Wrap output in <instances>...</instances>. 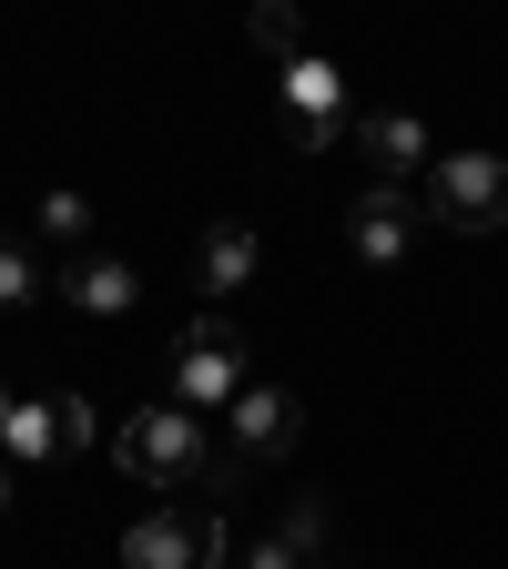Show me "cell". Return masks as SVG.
I'll return each instance as SVG.
<instances>
[{"label":"cell","instance_id":"52a82bcc","mask_svg":"<svg viewBox=\"0 0 508 569\" xmlns=\"http://www.w3.org/2000/svg\"><path fill=\"white\" fill-rule=\"evenodd\" d=\"M346 244H356V264H407L427 244V203L397 193V183H367L346 203Z\"/></svg>","mask_w":508,"mask_h":569},{"label":"cell","instance_id":"277c9868","mask_svg":"<svg viewBox=\"0 0 508 569\" xmlns=\"http://www.w3.org/2000/svg\"><path fill=\"white\" fill-rule=\"evenodd\" d=\"M112 458H122L132 478H153V488H183V478H203V468H213V458H203L193 407H132V417L112 427Z\"/></svg>","mask_w":508,"mask_h":569},{"label":"cell","instance_id":"5b68a950","mask_svg":"<svg viewBox=\"0 0 508 569\" xmlns=\"http://www.w3.org/2000/svg\"><path fill=\"white\" fill-rule=\"evenodd\" d=\"M225 559V519L213 509H153V519H132L122 529V549H112V569H213Z\"/></svg>","mask_w":508,"mask_h":569},{"label":"cell","instance_id":"7c38bea8","mask_svg":"<svg viewBox=\"0 0 508 569\" xmlns=\"http://www.w3.org/2000/svg\"><path fill=\"white\" fill-rule=\"evenodd\" d=\"M31 234H41V244H61V254H82V244H102V213H92V193L51 183V193H41V213H31Z\"/></svg>","mask_w":508,"mask_h":569},{"label":"cell","instance_id":"2e32d148","mask_svg":"<svg viewBox=\"0 0 508 569\" xmlns=\"http://www.w3.org/2000/svg\"><path fill=\"white\" fill-rule=\"evenodd\" d=\"M255 569H306V559H296V549H285V539H275V549H255Z\"/></svg>","mask_w":508,"mask_h":569},{"label":"cell","instance_id":"ac0fdd59","mask_svg":"<svg viewBox=\"0 0 508 569\" xmlns=\"http://www.w3.org/2000/svg\"><path fill=\"white\" fill-rule=\"evenodd\" d=\"M0 407H11V387H0Z\"/></svg>","mask_w":508,"mask_h":569},{"label":"cell","instance_id":"30bf717a","mask_svg":"<svg viewBox=\"0 0 508 569\" xmlns=\"http://www.w3.org/2000/svg\"><path fill=\"white\" fill-rule=\"evenodd\" d=\"M296 438H306L296 387H245V397H235V458H285Z\"/></svg>","mask_w":508,"mask_h":569},{"label":"cell","instance_id":"9a60e30c","mask_svg":"<svg viewBox=\"0 0 508 569\" xmlns=\"http://www.w3.org/2000/svg\"><path fill=\"white\" fill-rule=\"evenodd\" d=\"M285 549H296L306 569H316V559L336 549V529H326V509H316V498H296V509H285Z\"/></svg>","mask_w":508,"mask_h":569},{"label":"cell","instance_id":"5bb4252c","mask_svg":"<svg viewBox=\"0 0 508 569\" xmlns=\"http://www.w3.org/2000/svg\"><path fill=\"white\" fill-rule=\"evenodd\" d=\"M31 296H41V254L21 234H0V306H31Z\"/></svg>","mask_w":508,"mask_h":569},{"label":"cell","instance_id":"e0dca14e","mask_svg":"<svg viewBox=\"0 0 508 569\" xmlns=\"http://www.w3.org/2000/svg\"><path fill=\"white\" fill-rule=\"evenodd\" d=\"M11 488H21V468H11V458H0V509H11Z\"/></svg>","mask_w":508,"mask_h":569},{"label":"cell","instance_id":"8992f818","mask_svg":"<svg viewBox=\"0 0 508 569\" xmlns=\"http://www.w3.org/2000/svg\"><path fill=\"white\" fill-rule=\"evenodd\" d=\"M346 132H356L346 122V71L306 51L296 71H285V142H296V153H336Z\"/></svg>","mask_w":508,"mask_h":569},{"label":"cell","instance_id":"8fae6325","mask_svg":"<svg viewBox=\"0 0 508 569\" xmlns=\"http://www.w3.org/2000/svg\"><path fill=\"white\" fill-rule=\"evenodd\" d=\"M255 264H265V254H255V224H213V234L193 244V284H203L213 306H235L245 284H255Z\"/></svg>","mask_w":508,"mask_h":569},{"label":"cell","instance_id":"7a4b0ae2","mask_svg":"<svg viewBox=\"0 0 508 569\" xmlns=\"http://www.w3.org/2000/svg\"><path fill=\"white\" fill-rule=\"evenodd\" d=\"M92 397H11V407H0V458H11V468H71V458H82L92 448Z\"/></svg>","mask_w":508,"mask_h":569},{"label":"cell","instance_id":"4fadbf2b","mask_svg":"<svg viewBox=\"0 0 508 569\" xmlns=\"http://www.w3.org/2000/svg\"><path fill=\"white\" fill-rule=\"evenodd\" d=\"M245 41H255L275 71H296V61H306V11H296V0H255V11H245Z\"/></svg>","mask_w":508,"mask_h":569},{"label":"cell","instance_id":"3957f363","mask_svg":"<svg viewBox=\"0 0 508 569\" xmlns=\"http://www.w3.org/2000/svg\"><path fill=\"white\" fill-rule=\"evenodd\" d=\"M417 203H427V224H448V234H498L508 224V163L498 153H438Z\"/></svg>","mask_w":508,"mask_h":569},{"label":"cell","instance_id":"9c48e42d","mask_svg":"<svg viewBox=\"0 0 508 569\" xmlns=\"http://www.w3.org/2000/svg\"><path fill=\"white\" fill-rule=\"evenodd\" d=\"M356 163L407 193L417 163H427V122H417V112H356Z\"/></svg>","mask_w":508,"mask_h":569},{"label":"cell","instance_id":"ba28073f","mask_svg":"<svg viewBox=\"0 0 508 569\" xmlns=\"http://www.w3.org/2000/svg\"><path fill=\"white\" fill-rule=\"evenodd\" d=\"M61 296L82 306V316H132L142 306V274H132V254H112V244H82L61 264Z\"/></svg>","mask_w":508,"mask_h":569},{"label":"cell","instance_id":"6da1fadb","mask_svg":"<svg viewBox=\"0 0 508 569\" xmlns=\"http://www.w3.org/2000/svg\"><path fill=\"white\" fill-rule=\"evenodd\" d=\"M255 387V356H245V326L225 306H203L183 336H173V407H235Z\"/></svg>","mask_w":508,"mask_h":569}]
</instances>
